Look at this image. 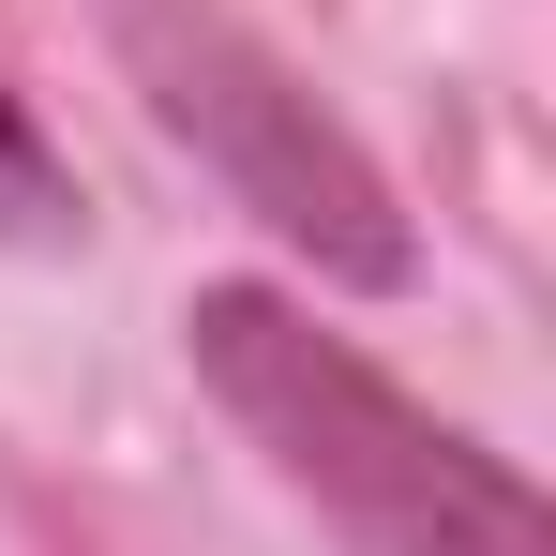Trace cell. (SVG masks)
<instances>
[{
    "label": "cell",
    "mask_w": 556,
    "mask_h": 556,
    "mask_svg": "<svg viewBox=\"0 0 556 556\" xmlns=\"http://www.w3.org/2000/svg\"><path fill=\"white\" fill-rule=\"evenodd\" d=\"M181 346L211 406L271 452V481L316 496V527H346L362 556H542V496L481 437H452L406 376H376L346 331H316L286 286H195Z\"/></svg>",
    "instance_id": "obj_1"
},
{
    "label": "cell",
    "mask_w": 556,
    "mask_h": 556,
    "mask_svg": "<svg viewBox=\"0 0 556 556\" xmlns=\"http://www.w3.org/2000/svg\"><path fill=\"white\" fill-rule=\"evenodd\" d=\"M105 30H121V76L151 91V121H166L316 286H406L421 271L391 181L346 151V121L286 76L256 30H226L211 0H105Z\"/></svg>",
    "instance_id": "obj_2"
},
{
    "label": "cell",
    "mask_w": 556,
    "mask_h": 556,
    "mask_svg": "<svg viewBox=\"0 0 556 556\" xmlns=\"http://www.w3.org/2000/svg\"><path fill=\"white\" fill-rule=\"evenodd\" d=\"M0 241H76V181H61V151L30 136L15 91H0Z\"/></svg>",
    "instance_id": "obj_3"
}]
</instances>
